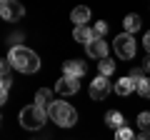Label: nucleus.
Segmentation results:
<instances>
[{"mask_svg":"<svg viewBox=\"0 0 150 140\" xmlns=\"http://www.w3.org/2000/svg\"><path fill=\"white\" fill-rule=\"evenodd\" d=\"M8 60H10V65L18 73H25V75H30V73H35V70L40 68L38 53L30 50V48H25V45H13L10 53H8Z\"/></svg>","mask_w":150,"mask_h":140,"instance_id":"f257e3e1","label":"nucleus"},{"mask_svg":"<svg viewBox=\"0 0 150 140\" xmlns=\"http://www.w3.org/2000/svg\"><path fill=\"white\" fill-rule=\"evenodd\" d=\"M48 118L53 120L55 125H60V128H73V125L78 123L75 108L70 103H65V100H53V105L48 108Z\"/></svg>","mask_w":150,"mask_h":140,"instance_id":"f03ea898","label":"nucleus"},{"mask_svg":"<svg viewBox=\"0 0 150 140\" xmlns=\"http://www.w3.org/2000/svg\"><path fill=\"white\" fill-rule=\"evenodd\" d=\"M45 120H50L48 118V110L45 108H40V105H25V108L20 110V125L25 130H40L45 125Z\"/></svg>","mask_w":150,"mask_h":140,"instance_id":"7ed1b4c3","label":"nucleus"},{"mask_svg":"<svg viewBox=\"0 0 150 140\" xmlns=\"http://www.w3.org/2000/svg\"><path fill=\"white\" fill-rule=\"evenodd\" d=\"M135 53H138V45H135V35H128V33H120L115 38V55L120 60H135Z\"/></svg>","mask_w":150,"mask_h":140,"instance_id":"20e7f679","label":"nucleus"},{"mask_svg":"<svg viewBox=\"0 0 150 140\" xmlns=\"http://www.w3.org/2000/svg\"><path fill=\"white\" fill-rule=\"evenodd\" d=\"M90 98L93 100H105L108 95L112 93V85H110V80L108 78H103V75H98L95 80H90Z\"/></svg>","mask_w":150,"mask_h":140,"instance_id":"39448f33","label":"nucleus"},{"mask_svg":"<svg viewBox=\"0 0 150 140\" xmlns=\"http://www.w3.org/2000/svg\"><path fill=\"white\" fill-rule=\"evenodd\" d=\"M0 15H3V20L13 23V20H20L25 15V8L20 3H15V0H3L0 3Z\"/></svg>","mask_w":150,"mask_h":140,"instance_id":"423d86ee","label":"nucleus"},{"mask_svg":"<svg viewBox=\"0 0 150 140\" xmlns=\"http://www.w3.org/2000/svg\"><path fill=\"white\" fill-rule=\"evenodd\" d=\"M85 73H88V65L83 63V60H78V58H75V60H65V63H63V75L65 78H75V80H80Z\"/></svg>","mask_w":150,"mask_h":140,"instance_id":"0eeeda50","label":"nucleus"},{"mask_svg":"<svg viewBox=\"0 0 150 140\" xmlns=\"http://www.w3.org/2000/svg\"><path fill=\"white\" fill-rule=\"evenodd\" d=\"M80 90V80H75V78H60L58 83H55V93L58 95H63V98H68V95H75V93Z\"/></svg>","mask_w":150,"mask_h":140,"instance_id":"6e6552de","label":"nucleus"},{"mask_svg":"<svg viewBox=\"0 0 150 140\" xmlns=\"http://www.w3.org/2000/svg\"><path fill=\"white\" fill-rule=\"evenodd\" d=\"M85 53H88V58L108 60V43H105V40H100V38H95V40H90V43L85 45Z\"/></svg>","mask_w":150,"mask_h":140,"instance_id":"1a4fd4ad","label":"nucleus"},{"mask_svg":"<svg viewBox=\"0 0 150 140\" xmlns=\"http://www.w3.org/2000/svg\"><path fill=\"white\" fill-rule=\"evenodd\" d=\"M135 88H138V80H135V78H130V75H125V78H120V80H115V93H118V95H123V98L130 95Z\"/></svg>","mask_w":150,"mask_h":140,"instance_id":"9d476101","label":"nucleus"},{"mask_svg":"<svg viewBox=\"0 0 150 140\" xmlns=\"http://www.w3.org/2000/svg\"><path fill=\"white\" fill-rule=\"evenodd\" d=\"M70 20L75 23V28H85L88 20H90V8H85V5L75 8V10L70 13Z\"/></svg>","mask_w":150,"mask_h":140,"instance_id":"9b49d317","label":"nucleus"},{"mask_svg":"<svg viewBox=\"0 0 150 140\" xmlns=\"http://www.w3.org/2000/svg\"><path fill=\"white\" fill-rule=\"evenodd\" d=\"M105 125H108L110 130H115V133H118L120 128H125L123 113H118V110H108V113H105Z\"/></svg>","mask_w":150,"mask_h":140,"instance_id":"f8f14e48","label":"nucleus"},{"mask_svg":"<svg viewBox=\"0 0 150 140\" xmlns=\"http://www.w3.org/2000/svg\"><path fill=\"white\" fill-rule=\"evenodd\" d=\"M73 40L75 43H83V45H88L90 43V40H95V30H93V28H75L73 30Z\"/></svg>","mask_w":150,"mask_h":140,"instance_id":"ddd939ff","label":"nucleus"},{"mask_svg":"<svg viewBox=\"0 0 150 140\" xmlns=\"http://www.w3.org/2000/svg\"><path fill=\"white\" fill-rule=\"evenodd\" d=\"M35 105H40V108L48 110L50 105H53V90H50V88H40V90L35 93Z\"/></svg>","mask_w":150,"mask_h":140,"instance_id":"4468645a","label":"nucleus"},{"mask_svg":"<svg viewBox=\"0 0 150 140\" xmlns=\"http://www.w3.org/2000/svg\"><path fill=\"white\" fill-rule=\"evenodd\" d=\"M140 25H143V23H140V18L133 15V13H130V15H125V20H123V28H125V33H128V35H135V33L140 30Z\"/></svg>","mask_w":150,"mask_h":140,"instance_id":"2eb2a0df","label":"nucleus"},{"mask_svg":"<svg viewBox=\"0 0 150 140\" xmlns=\"http://www.w3.org/2000/svg\"><path fill=\"white\" fill-rule=\"evenodd\" d=\"M135 93H138L140 98H145V100H150V78H140Z\"/></svg>","mask_w":150,"mask_h":140,"instance_id":"dca6fc26","label":"nucleus"},{"mask_svg":"<svg viewBox=\"0 0 150 140\" xmlns=\"http://www.w3.org/2000/svg\"><path fill=\"white\" fill-rule=\"evenodd\" d=\"M98 70H100L103 78H110L112 73H115V60H100V63H98Z\"/></svg>","mask_w":150,"mask_h":140,"instance_id":"f3484780","label":"nucleus"},{"mask_svg":"<svg viewBox=\"0 0 150 140\" xmlns=\"http://www.w3.org/2000/svg\"><path fill=\"white\" fill-rule=\"evenodd\" d=\"M138 128L143 133H150V110H145V113L138 115Z\"/></svg>","mask_w":150,"mask_h":140,"instance_id":"a211bd4d","label":"nucleus"},{"mask_svg":"<svg viewBox=\"0 0 150 140\" xmlns=\"http://www.w3.org/2000/svg\"><path fill=\"white\" fill-rule=\"evenodd\" d=\"M10 85H13V80H10V75H3V83H0V103H5L8 100V93H10Z\"/></svg>","mask_w":150,"mask_h":140,"instance_id":"6ab92c4d","label":"nucleus"},{"mask_svg":"<svg viewBox=\"0 0 150 140\" xmlns=\"http://www.w3.org/2000/svg\"><path fill=\"white\" fill-rule=\"evenodd\" d=\"M93 30H95V38H105L108 35V23L105 20H95V28H93Z\"/></svg>","mask_w":150,"mask_h":140,"instance_id":"aec40b11","label":"nucleus"},{"mask_svg":"<svg viewBox=\"0 0 150 140\" xmlns=\"http://www.w3.org/2000/svg\"><path fill=\"white\" fill-rule=\"evenodd\" d=\"M135 138H138V135H135L130 128H120L118 133H115V140H135Z\"/></svg>","mask_w":150,"mask_h":140,"instance_id":"412c9836","label":"nucleus"},{"mask_svg":"<svg viewBox=\"0 0 150 140\" xmlns=\"http://www.w3.org/2000/svg\"><path fill=\"white\" fill-rule=\"evenodd\" d=\"M143 48L148 50V55H150V30L145 33V38H143Z\"/></svg>","mask_w":150,"mask_h":140,"instance_id":"4be33fe9","label":"nucleus"},{"mask_svg":"<svg viewBox=\"0 0 150 140\" xmlns=\"http://www.w3.org/2000/svg\"><path fill=\"white\" fill-rule=\"evenodd\" d=\"M135 140H150V133H143V130H140V133H138V138H135Z\"/></svg>","mask_w":150,"mask_h":140,"instance_id":"5701e85b","label":"nucleus"},{"mask_svg":"<svg viewBox=\"0 0 150 140\" xmlns=\"http://www.w3.org/2000/svg\"><path fill=\"white\" fill-rule=\"evenodd\" d=\"M143 70H145V73H150V58H148V60L143 63Z\"/></svg>","mask_w":150,"mask_h":140,"instance_id":"b1692460","label":"nucleus"}]
</instances>
